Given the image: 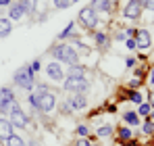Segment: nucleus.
I'll use <instances>...</instances> for the list:
<instances>
[{"mask_svg":"<svg viewBox=\"0 0 154 146\" xmlns=\"http://www.w3.org/2000/svg\"><path fill=\"white\" fill-rule=\"evenodd\" d=\"M52 54L56 56V61L67 63L69 67H71V65H79V54H77V50L73 48L71 44H56V46L52 48Z\"/></svg>","mask_w":154,"mask_h":146,"instance_id":"1","label":"nucleus"},{"mask_svg":"<svg viewBox=\"0 0 154 146\" xmlns=\"http://www.w3.org/2000/svg\"><path fill=\"white\" fill-rule=\"evenodd\" d=\"M15 84L19 86V88H23V90H31L33 88V81H35V73L31 71V67L29 65H23L19 71L15 73Z\"/></svg>","mask_w":154,"mask_h":146,"instance_id":"2","label":"nucleus"},{"mask_svg":"<svg viewBox=\"0 0 154 146\" xmlns=\"http://www.w3.org/2000/svg\"><path fill=\"white\" fill-rule=\"evenodd\" d=\"M63 86H65V90L69 94H83L90 88V81L85 77H65Z\"/></svg>","mask_w":154,"mask_h":146,"instance_id":"3","label":"nucleus"},{"mask_svg":"<svg viewBox=\"0 0 154 146\" xmlns=\"http://www.w3.org/2000/svg\"><path fill=\"white\" fill-rule=\"evenodd\" d=\"M15 104H17V100H15L13 90H11V88H2V90H0V117L11 115V111H13Z\"/></svg>","mask_w":154,"mask_h":146,"instance_id":"4","label":"nucleus"},{"mask_svg":"<svg viewBox=\"0 0 154 146\" xmlns=\"http://www.w3.org/2000/svg\"><path fill=\"white\" fill-rule=\"evenodd\" d=\"M77 21L83 25L85 29H94L96 25L100 23V21H98V13H96L92 6H85V8H81V11H79V15H77Z\"/></svg>","mask_w":154,"mask_h":146,"instance_id":"5","label":"nucleus"},{"mask_svg":"<svg viewBox=\"0 0 154 146\" xmlns=\"http://www.w3.org/2000/svg\"><path fill=\"white\" fill-rule=\"evenodd\" d=\"M8 119H11V123H13V127H27V123H29L27 113H23V109H21L19 104H15V106H13V111H11Z\"/></svg>","mask_w":154,"mask_h":146,"instance_id":"6","label":"nucleus"},{"mask_svg":"<svg viewBox=\"0 0 154 146\" xmlns=\"http://www.w3.org/2000/svg\"><path fill=\"white\" fill-rule=\"evenodd\" d=\"M142 11H144V6L137 0H129L127 4L123 6V17L125 19H140L142 17Z\"/></svg>","mask_w":154,"mask_h":146,"instance_id":"7","label":"nucleus"},{"mask_svg":"<svg viewBox=\"0 0 154 146\" xmlns=\"http://www.w3.org/2000/svg\"><path fill=\"white\" fill-rule=\"evenodd\" d=\"M54 106H56V96L50 92L42 94L38 100V111H42V113H50V111H54Z\"/></svg>","mask_w":154,"mask_h":146,"instance_id":"8","label":"nucleus"},{"mask_svg":"<svg viewBox=\"0 0 154 146\" xmlns=\"http://www.w3.org/2000/svg\"><path fill=\"white\" fill-rule=\"evenodd\" d=\"M133 38H135V44H137L140 50H146V48L152 46V38H150V31L148 29H137Z\"/></svg>","mask_w":154,"mask_h":146,"instance_id":"9","label":"nucleus"},{"mask_svg":"<svg viewBox=\"0 0 154 146\" xmlns=\"http://www.w3.org/2000/svg\"><path fill=\"white\" fill-rule=\"evenodd\" d=\"M46 73H48V77H50L52 81H65V71L60 69V65H58V61H52L50 65L46 67Z\"/></svg>","mask_w":154,"mask_h":146,"instance_id":"10","label":"nucleus"},{"mask_svg":"<svg viewBox=\"0 0 154 146\" xmlns=\"http://www.w3.org/2000/svg\"><path fill=\"white\" fill-rule=\"evenodd\" d=\"M13 134H15V132H13V123H11V119L0 117V142H6Z\"/></svg>","mask_w":154,"mask_h":146,"instance_id":"11","label":"nucleus"},{"mask_svg":"<svg viewBox=\"0 0 154 146\" xmlns=\"http://www.w3.org/2000/svg\"><path fill=\"white\" fill-rule=\"evenodd\" d=\"M112 4H115V0H92V8L96 13H108V11H112Z\"/></svg>","mask_w":154,"mask_h":146,"instance_id":"12","label":"nucleus"},{"mask_svg":"<svg viewBox=\"0 0 154 146\" xmlns=\"http://www.w3.org/2000/svg\"><path fill=\"white\" fill-rule=\"evenodd\" d=\"M69 104H71L75 111H81V109H85V106H88V98H85V94H71Z\"/></svg>","mask_w":154,"mask_h":146,"instance_id":"13","label":"nucleus"},{"mask_svg":"<svg viewBox=\"0 0 154 146\" xmlns=\"http://www.w3.org/2000/svg\"><path fill=\"white\" fill-rule=\"evenodd\" d=\"M23 8H21V4L17 2V4H11L8 6V19L11 21H19V19H23Z\"/></svg>","mask_w":154,"mask_h":146,"instance_id":"14","label":"nucleus"},{"mask_svg":"<svg viewBox=\"0 0 154 146\" xmlns=\"http://www.w3.org/2000/svg\"><path fill=\"white\" fill-rule=\"evenodd\" d=\"M85 73H88V69H85L83 65H71L69 71L65 73V75H67V77H85Z\"/></svg>","mask_w":154,"mask_h":146,"instance_id":"15","label":"nucleus"},{"mask_svg":"<svg viewBox=\"0 0 154 146\" xmlns=\"http://www.w3.org/2000/svg\"><path fill=\"white\" fill-rule=\"evenodd\" d=\"M11 31H13V21L8 17H2L0 19V38H6Z\"/></svg>","mask_w":154,"mask_h":146,"instance_id":"16","label":"nucleus"},{"mask_svg":"<svg viewBox=\"0 0 154 146\" xmlns=\"http://www.w3.org/2000/svg\"><path fill=\"white\" fill-rule=\"evenodd\" d=\"M123 121L129 123V125H140V115L133 113V111H125L123 113Z\"/></svg>","mask_w":154,"mask_h":146,"instance_id":"17","label":"nucleus"},{"mask_svg":"<svg viewBox=\"0 0 154 146\" xmlns=\"http://www.w3.org/2000/svg\"><path fill=\"white\" fill-rule=\"evenodd\" d=\"M96 44H98V48H108V44H110V40H108V36L104 33V31H98L96 36Z\"/></svg>","mask_w":154,"mask_h":146,"instance_id":"18","label":"nucleus"},{"mask_svg":"<svg viewBox=\"0 0 154 146\" xmlns=\"http://www.w3.org/2000/svg\"><path fill=\"white\" fill-rule=\"evenodd\" d=\"M117 134H119V142H127V140H133V134H131V129H129V127H123V125H121Z\"/></svg>","mask_w":154,"mask_h":146,"instance_id":"19","label":"nucleus"},{"mask_svg":"<svg viewBox=\"0 0 154 146\" xmlns=\"http://www.w3.org/2000/svg\"><path fill=\"white\" fill-rule=\"evenodd\" d=\"M6 146H25V142H23V138H21V136L13 134V136L6 140Z\"/></svg>","mask_w":154,"mask_h":146,"instance_id":"20","label":"nucleus"},{"mask_svg":"<svg viewBox=\"0 0 154 146\" xmlns=\"http://www.w3.org/2000/svg\"><path fill=\"white\" fill-rule=\"evenodd\" d=\"M150 111H152V104H148V102H142V104H137V115H144V117H148V115H150Z\"/></svg>","mask_w":154,"mask_h":146,"instance_id":"21","label":"nucleus"},{"mask_svg":"<svg viewBox=\"0 0 154 146\" xmlns=\"http://www.w3.org/2000/svg\"><path fill=\"white\" fill-rule=\"evenodd\" d=\"M112 134V125H100L98 127V138H108Z\"/></svg>","mask_w":154,"mask_h":146,"instance_id":"22","label":"nucleus"},{"mask_svg":"<svg viewBox=\"0 0 154 146\" xmlns=\"http://www.w3.org/2000/svg\"><path fill=\"white\" fill-rule=\"evenodd\" d=\"M19 4H21V8H23L25 15H31L33 13V0H21Z\"/></svg>","mask_w":154,"mask_h":146,"instance_id":"23","label":"nucleus"},{"mask_svg":"<svg viewBox=\"0 0 154 146\" xmlns=\"http://www.w3.org/2000/svg\"><path fill=\"white\" fill-rule=\"evenodd\" d=\"M73 29H75V23L71 21V23H69L67 27H65V29H63V31H60V36H58V38H60V40H65V38H69V36L73 33Z\"/></svg>","mask_w":154,"mask_h":146,"instance_id":"24","label":"nucleus"},{"mask_svg":"<svg viewBox=\"0 0 154 146\" xmlns=\"http://www.w3.org/2000/svg\"><path fill=\"white\" fill-rule=\"evenodd\" d=\"M129 98H131V102H135V104H142V102H144V96H142L137 90H131V92H129Z\"/></svg>","mask_w":154,"mask_h":146,"instance_id":"25","label":"nucleus"},{"mask_svg":"<svg viewBox=\"0 0 154 146\" xmlns=\"http://www.w3.org/2000/svg\"><path fill=\"white\" fill-rule=\"evenodd\" d=\"M142 132H144L146 136H152V134H154V123L150 121V119H146V123H144V127H142Z\"/></svg>","mask_w":154,"mask_h":146,"instance_id":"26","label":"nucleus"},{"mask_svg":"<svg viewBox=\"0 0 154 146\" xmlns=\"http://www.w3.org/2000/svg\"><path fill=\"white\" fill-rule=\"evenodd\" d=\"M77 136L88 138V136H90V127H88V125H79V127H77Z\"/></svg>","mask_w":154,"mask_h":146,"instance_id":"27","label":"nucleus"},{"mask_svg":"<svg viewBox=\"0 0 154 146\" xmlns=\"http://www.w3.org/2000/svg\"><path fill=\"white\" fill-rule=\"evenodd\" d=\"M52 2H54L56 8H67V6L71 4V0H52Z\"/></svg>","mask_w":154,"mask_h":146,"instance_id":"28","label":"nucleus"},{"mask_svg":"<svg viewBox=\"0 0 154 146\" xmlns=\"http://www.w3.org/2000/svg\"><path fill=\"white\" fill-rule=\"evenodd\" d=\"M125 46H127L129 50H135V48H137V44H135V38H127V40H125Z\"/></svg>","mask_w":154,"mask_h":146,"instance_id":"29","label":"nucleus"},{"mask_svg":"<svg viewBox=\"0 0 154 146\" xmlns=\"http://www.w3.org/2000/svg\"><path fill=\"white\" fill-rule=\"evenodd\" d=\"M29 67H31V71H33V73H38L40 69H42V63H40V61H33V63H29Z\"/></svg>","mask_w":154,"mask_h":146,"instance_id":"30","label":"nucleus"},{"mask_svg":"<svg viewBox=\"0 0 154 146\" xmlns=\"http://www.w3.org/2000/svg\"><path fill=\"white\" fill-rule=\"evenodd\" d=\"M38 100H40V96H38L35 92H33V94L29 96V102H31V106H33V109H38Z\"/></svg>","mask_w":154,"mask_h":146,"instance_id":"31","label":"nucleus"},{"mask_svg":"<svg viewBox=\"0 0 154 146\" xmlns=\"http://www.w3.org/2000/svg\"><path fill=\"white\" fill-rule=\"evenodd\" d=\"M144 8H148V11L154 13V0H146V2H144Z\"/></svg>","mask_w":154,"mask_h":146,"instance_id":"32","label":"nucleus"},{"mask_svg":"<svg viewBox=\"0 0 154 146\" xmlns=\"http://www.w3.org/2000/svg\"><path fill=\"white\" fill-rule=\"evenodd\" d=\"M77 146H90V138H81V140H77Z\"/></svg>","mask_w":154,"mask_h":146,"instance_id":"33","label":"nucleus"},{"mask_svg":"<svg viewBox=\"0 0 154 146\" xmlns=\"http://www.w3.org/2000/svg\"><path fill=\"white\" fill-rule=\"evenodd\" d=\"M60 111H63V113H71V111H73V106H71V104H69V102H65V104H63V109H60Z\"/></svg>","mask_w":154,"mask_h":146,"instance_id":"34","label":"nucleus"},{"mask_svg":"<svg viewBox=\"0 0 154 146\" xmlns=\"http://www.w3.org/2000/svg\"><path fill=\"white\" fill-rule=\"evenodd\" d=\"M11 4H13V0H0V6H4V8L11 6Z\"/></svg>","mask_w":154,"mask_h":146,"instance_id":"35","label":"nucleus"},{"mask_svg":"<svg viewBox=\"0 0 154 146\" xmlns=\"http://www.w3.org/2000/svg\"><path fill=\"white\" fill-rule=\"evenodd\" d=\"M133 65H135V59H133V56H129V59H127V67H133Z\"/></svg>","mask_w":154,"mask_h":146,"instance_id":"36","label":"nucleus"},{"mask_svg":"<svg viewBox=\"0 0 154 146\" xmlns=\"http://www.w3.org/2000/svg\"><path fill=\"white\" fill-rule=\"evenodd\" d=\"M150 81H154V67H152V71H150Z\"/></svg>","mask_w":154,"mask_h":146,"instance_id":"37","label":"nucleus"},{"mask_svg":"<svg viewBox=\"0 0 154 146\" xmlns=\"http://www.w3.org/2000/svg\"><path fill=\"white\" fill-rule=\"evenodd\" d=\"M31 146H42V144H38V142H35V140H33V142H31Z\"/></svg>","mask_w":154,"mask_h":146,"instance_id":"38","label":"nucleus"},{"mask_svg":"<svg viewBox=\"0 0 154 146\" xmlns=\"http://www.w3.org/2000/svg\"><path fill=\"white\" fill-rule=\"evenodd\" d=\"M90 146H98V144H90Z\"/></svg>","mask_w":154,"mask_h":146,"instance_id":"39","label":"nucleus"},{"mask_svg":"<svg viewBox=\"0 0 154 146\" xmlns=\"http://www.w3.org/2000/svg\"><path fill=\"white\" fill-rule=\"evenodd\" d=\"M152 109H154V102H152Z\"/></svg>","mask_w":154,"mask_h":146,"instance_id":"40","label":"nucleus"},{"mask_svg":"<svg viewBox=\"0 0 154 146\" xmlns=\"http://www.w3.org/2000/svg\"><path fill=\"white\" fill-rule=\"evenodd\" d=\"M73 2H77V0H73Z\"/></svg>","mask_w":154,"mask_h":146,"instance_id":"41","label":"nucleus"},{"mask_svg":"<svg viewBox=\"0 0 154 146\" xmlns=\"http://www.w3.org/2000/svg\"><path fill=\"white\" fill-rule=\"evenodd\" d=\"M137 2H140V0H137Z\"/></svg>","mask_w":154,"mask_h":146,"instance_id":"42","label":"nucleus"}]
</instances>
